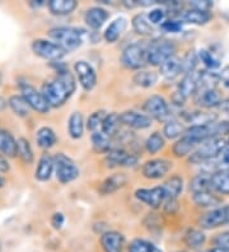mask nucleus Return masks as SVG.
Returning <instances> with one entry per match:
<instances>
[{"label":"nucleus","mask_w":229,"mask_h":252,"mask_svg":"<svg viewBox=\"0 0 229 252\" xmlns=\"http://www.w3.org/2000/svg\"><path fill=\"white\" fill-rule=\"evenodd\" d=\"M56 77L45 82L42 86V94L45 95L46 101L50 107H60L65 105L67 99L70 98L75 92L76 83L73 74L67 70L66 66H59V62H56Z\"/></svg>","instance_id":"nucleus-1"},{"label":"nucleus","mask_w":229,"mask_h":252,"mask_svg":"<svg viewBox=\"0 0 229 252\" xmlns=\"http://www.w3.org/2000/svg\"><path fill=\"white\" fill-rule=\"evenodd\" d=\"M47 34L52 42L60 46L65 53L74 51L83 43V31H79L78 28L66 26L54 27L47 32Z\"/></svg>","instance_id":"nucleus-2"},{"label":"nucleus","mask_w":229,"mask_h":252,"mask_svg":"<svg viewBox=\"0 0 229 252\" xmlns=\"http://www.w3.org/2000/svg\"><path fill=\"white\" fill-rule=\"evenodd\" d=\"M147 63L154 66H161L168 59L174 56L176 45L169 40H154L145 49Z\"/></svg>","instance_id":"nucleus-3"},{"label":"nucleus","mask_w":229,"mask_h":252,"mask_svg":"<svg viewBox=\"0 0 229 252\" xmlns=\"http://www.w3.org/2000/svg\"><path fill=\"white\" fill-rule=\"evenodd\" d=\"M200 79H201V71H193V73L185 74L181 83L178 84V88L172 95V101L176 106H183L189 97L195 95L200 86Z\"/></svg>","instance_id":"nucleus-4"},{"label":"nucleus","mask_w":229,"mask_h":252,"mask_svg":"<svg viewBox=\"0 0 229 252\" xmlns=\"http://www.w3.org/2000/svg\"><path fill=\"white\" fill-rule=\"evenodd\" d=\"M226 147V142L222 138H211L209 140H205L195 152L191 153L189 158L190 163L200 164V163H204L206 160H210L211 158L218 157Z\"/></svg>","instance_id":"nucleus-5"},{"label":"nucleus","mask_w":229,"mask_h":252,"mask_svg":"<svg viewBox=\"0 0 229 252\" xmlns=\"http://www.w3.org/2000/svg\"><path fill=\"white\" fill-rule=\"evenodd\" d=\"M54 162H55L56 179L61 184H69L79 177V168L75 162L70 157H67L66 154L58 153L54 157Z\"/></svg>","instance_id":"nucleus-6"},{"label":"nucleus","mask_w":229,"mask_h":252,"mask_svg":"<svg viewBox=\"0 0 229 252\" xmlns=\"http://www.w3.org/2000/svg\"><path fill=\"white\" fill-rule=\"evenodd\" d=\"M19 90H21V95L26 99V102L32 110H34L38 114H47L49 112L51 107L46 101L42 92L37 90L36 87H33L28 82H21Z\"/></svg>","instance_id":"nucleus-7"},{"label":"nucleus","mask_w":229,"mask_h":252,"mask_svg":"<svg viewBox=\"0 0 229 252\" xmlns=\"http://www.w3.org/2000/svg\"><path fill=\"white\" fill-rule=\"evenodd\" d=\"M122 65L131 70H139L147 64V53L141 45L132 43L124 49L121 54Z\"/></svg>","instance_id":"nucleus-8"},{"label":"nucleus","mask_w":229,"mask_h":252,"mask_svg":"<svg viewBox=\"0 0 229 252\" xmlns=\"http://www.w3.org/2000/svg\"><path fill=\"white\" fill-rule=\"evenodd\" d=\"M31 49L34 53V55L40 56L45 60H50V62H59L65 55L64 50L58 46L55 42L50 40H42V38L32 41Z\"/></svg>","instance_id":"nucleus-9"},{"label":"nucleus","mask_w":229,"mask_h":252,"mask_svg":"<svg viewBox=\"0 0 229 252\" xmlns=\"http://www.w3.org/2000/svg\"><path fill=\"white\" fill-rule=\"evenodd\" d=\"M144 111L147 112L150 119H156L158 121H164L169 117V106L167 101L161 95H150L144 102Z\"/></svg>","instance_id":"nucleus-10"},{"label":"nucleus","mask_w":229,"mask_h":252,"mask_svg":"<svg viewBox=\"0 0 229 252\" xmlns=\"http://www.w3.org/2000/svg\"><path fill=\"white\" fill-rule=\"evenodd\" d=\"M74 69H75L76 77H78L79 84L82 86L83 90L87 91V92L93 90L97 84V74H96L93 66L86 60H79V62L75 63Z\"/></svg>","instance_id":"nucleus-11"},{"label":"nucleus","mask_w":229,"mask_h":252,"mask_svg":"<svg viewBox=\"0 0 229 252\" xmlns=\"http://www.w3.org/2000/svg\"><path fill=\"white\" fill-rule=\"evenodd\" d=\"M107 167H134L137 163L135 154L128 153L122 148H112L104 158Z\"/></svg>","instance_id":"nucleus-12"},{"label":"nucleus","mask_w":229,"mask_h":252,"mask_svg":"<svg viewBox=\"0 0 229 252\" xmlns=\"http://www.w3.org/2000/svg\"><path fill=\"white\" fill-rule=\"evenodd\" d=\"M135 196H136L137 200H140L141 203L147 204L148 206H150L153 209L159 208L165 201V195L162 185L156 186V188L153 189H139L135 192Z\"/></svg>","instance_id":"nucleus-13"},{"label":"nucleus","mask_w":229,"mask_h":252,"mask_svg":"<svg viewBox=\"0 0 229 252\" xmlns=\"http://www.w3.org/2000/svg\"><path fill=\"white\" fill-rule=\"evenodd\" d=\"M172 168V163L165 159L148 160L143 166V175L145 179L159 180L164 177Z\"/></svg>","instance_id":"nucleus-14"},{"label":"nucleus","mask_w":229,"mask_h":252,"mask_svg":"<svg viewBox=\"0 0 229 252\" xmlns=\"http://www.w3.org/2000/svg\"><path fill=\"white\" fill-rule=\"evenodd\" d=\"M122 125L128 126L130 129L144 130L152 126V119L148 115L140 114L136 111H125L120 115Z\"/></svg>","instance_id":"nucleus-15"},{"label":"nucleus","mask_w":229,"mask_h":252,"mask_svg":"<svg viewBox=\"0 0 229 252\" xmlns=\"http://www.w3.org/2000/svg\"><path fill=\"white\" fill-rule=\"evenodd\" d=\"M227 223L226 218V209L224 206L222 208H214V209L209 210L201 216V218L198 219V225L202 229H215Z\"/></svg>","instance_id":"nucleus-16"},{"label":"nucleus","mask_w":229,"mask_h":252,"mask_svg":"<svg viewBox=\"0 0 229 252\" xmlns=\"http://www.w3.org/2000/svg\"><path fill=\"white\" fill-rule=\"evenodd\" d=\"M196 103L205 108L220 107L222 105V95L217 88H208L196 92Z\"/></svg>","instance_id":"nucleus-17"},{"label":"nucleus","mask_w":229,"mask_h":252,"mask_svg":"<svg viewBox=\"0 0 229 252\" xmlns=\"http://www.w3.org/2000/svg\"><path fill=\"white\" fill-rule=\"evenodd\" d=\"M125 237L116 231H106L101 234V245L104 252H122Z\"/></svg>","instance_id":"nucleus-18"},{"label":"nucleus","mask_w":229,"mask_h":252,"mask_svg":"<svg viewBox=\"0 0 229 252\" xmlns=\"http://www.w3.org/2000/svg\"><path fill=\"white\" fill-rule=\"evenodd\" d=\"M55 171V162H54V157L51 154L45 152L41 156L40 160H38V164H37L36 168V179L38 181H47V180L51 179L52 172Z\"/></svg>","instance_id":"nucleus-19"},{"label":"nucleus","mask_w":229,"mask_h":252,"mask_svg":"<svg viewBox=\"0 0 229 252\" xmlns=\"http://www.w3.org/2000/svg\"><path fill=\"white\" fill-rule=\"evenodd\" d=\"M128 182V177L125 173H113L110 177H107L101 184L99 192L102 195H112L120 189H122Z\"/></svg>","instance_id":"nucleus-20"},{"label":"nucleus","mask_w":229,"mask_h":252,"mask_svg":"<svg viewBox=\"0 0 229 252\" xmlns=\"http://www.w3.org/2000/svg\"><path fill=\"white\" fill-rule=\"evenodd\" d=\"M108 17H110V14L106 9H103L101 6H93L86 12L84 21H86L87 26L91 27L92 30H99L106 23Z\"/></svg>","instance_id":"nucleus-21"},{"label":"nucleus","mask_w":229,"mask_h":252,"mask_svg":"<svg viewBox=\"0 0 229 252\" xmlns=\"http://www.w3.org/2000/svg\"><path fill=\"white\" fill-rule=\"evenodd\" d=\"M211 190L220 195H229V167L211 175Z\"/></svg>","instance_id":"nucleus-22"},{"label":"nucleus","mask_w":229,"mask_h":252,"mask_svg":"<svg viewBox=\"0 0 229 252\" xmlns=\"http://www.w3.org/2000/svg\"><path fill=\"white\" fill-rule=\"evenodd\" d=\"M47 6L54 16H67L76 9L78 1L76 0H50Z\"/></svg>","instance_id":"nucleus-23"},{"label":"nucleus","mask_w":229,"mask_h":252,"mask_svg":"<svg viewBox=\"0 0 229 252\" xmlns=\"http://www.w3.org/2000/svg\"><path fill=\"white\" fill-rule=\"evenodd\" d=\"M163 191H164L165 200H177V197L182 194L183 190V180L181 176L174 175L171 179H168L162 185Z\"/></svg>","instance_id":"nucleus-24"},{"label":"nucleus","mask_w":229,"mask_h":252,"mask_svg":"<svg viewBox=\"0 0 229 252\" xmlns=\"http://www.w3.org/2000/svg\"><path fill=\"white\" fill-rule=\"evenodd\" d=\"M159 73L165 79H174L182 73V65H181V58L178 56H172L171 59H168L167 62L163 63L159 66Z\"/></svg>","instance_id":"nucleus-25"},{"label":"nucleus","mask_w":229,"mask_h":252,"mask_svg":"<svg viewBox=\"0 0 229 252\" xmlns=\"http://www.w3.org/2000/svg\"><path fill=\"white\" fill-rule=\"evenodd\" d=\"M211 19L210 13L208 12H201V10L191 9L183 10L181 13V21L185 23H190V25H196V26H202L206 25Z\"/></svg>","instance_id":"nucleus-26"},{"label":"nucleus","mask_w":229,"mask_h":252,"mask_svg":"<svg viewBox=\"0 0 229 252\" xmlns=\"http://www.w3.org/2000/svg\"><path fill=\"white\" fill-rule=\"evenodd\" d=\"M185 245L191 250H197L204 246L206 242V236L204 232L198 228H189L183 237Z\"/></svg>","instance_id":"nucleus-27"},{"label":"nucleus","mask_w":229,"mask_h":252,"mask_svg":"<svg viewBox=\"0 0 229 252\" xmlns=\"http://www.w3.org/2000/svg\"><path fill=\"white\" fill-rule=\"evenodd\" d=\"M126 28V19L125 18H116L115 21L111 23L108 27L106 28V31H104V40L107 42L113 43L116 42L117 40L120 38V36L122 34V32L125 31Z\"/></svg>","instance_id":"nucleus-28"},{"label":"nucleus","mask_w":229,"mask_h":252,"mask_svg":"<svg viewBox=\"0 0 229 252\" xmlns=\"http://www.w3.org/2000/svg\"><path fill=\"white\" fill-rule=\"evenodd\" d=\"M36 140L40 148H42V149H50V148H52L56 144L58 138H56L55 131L51 127L43 126V127L38 129V131H37Z\"/></svg>","instance_id":"nucleus-29"},{"label":"nucleus","mask_w":229,"mask_h":252,"mask_svg":"<svg viewBox=\"0 0 229 252\" xmlns=\"http://www.w3.org/2000/svg\"><path fill=\"white\" fill-rule=\"evenodd\" d=\"M0 152L8 157L17 156V140L6 130L0 129Z\"/></svg>","instance_id":"nucleus-30"},{"label":"nucleus","mask_w":229,"mask_h":252,"mask_svg":"<svg viewBox=\"0 0 229 252\" xmlns=\"http://www.w3.org/2000/svg\"><path fill=\"white\" fill-rule=\"evenodd\" d=\"M122 124L120 115H117L116 112L107 114L106 119H104L103 124H102V132L106 134L108 138H113V136H116L120 132V126Z\"/></svg>","instance_id":"nucleus-31"},{"label":"nucleus","mask_w":229,"mask_h":252,"mask_svg":"<svg viewBox=\"0 0 229 252\" xmlns=\"http://www.w3.org/2000/svg\"><path fill=\"white\" fill-rule=\"evenodd\" d=\"M218 119L217 114L213 112H202V111H195V112H190L186 115V121L194 125H209V124L215 123Z\"/></svg>","instance_id":"nucleus-32"},{"label":"nucleus","mask_w":229,"mask_h":252,"mask_svg":"<svg viewBox=\"0 0 229 252\" xmlns=\"http://www.w3.org/2000/svg\"><path fill=\"white\" fill-rule=\"evenodd\" d=\"M193 200L194 203L200 208H215L222 203V199L211 191H205V192L193 195Z\"/></svg>","instance_id":"nucleus-33"},{"label":"nucleus","mask_w":229,"mask_h":252,"mask_svg":"<svg viewBox=\"0 0 229 252\" xmlns=\"http://www.w3.org/2000/svg\"><path fill=\"white\" fill-rule=\"evenodd\" d=\"M92 140V147L93 151L97 153H108L112 149L111 145V138L103 134L102 131H95L91 136Z\"/></svg>","instance_id":"nucleus-34"},{"label":"nucleus","mask_w":229,"mask_h":252,"mask_svg":"<svg viewBox=\"0 0 229 252\" xmlns=\"http://www.w3.org/2000/svg\"><path fill=\"white\" fill-rule=\"evenodd\" d=\"M190 191L193 195L205 192V191H211V176H208L206 173L195 176L191 181H190Z\"/></svg>","instance_id":"nucleus-35"},{"label":"nucleus","mask_w":229,"mask_h":252,"mask_svg":"<svg viewBox=\"0 0 229 252\" xmlns=\"http://www.w3.org/2000/svg\"><path fill=\"white\" fill-rule=\"evenodd\" d=\"M67 130L73 139H79L84 132V120L80 112H73L67 123Z\"/></svg>","instance_id":"nucleus-36"},{"label":"nucleus","mask_w":229,"mask_h":252,"mask_svg":"<svg viewBox=\"0 0 229 252\" xmlns=\"http://www.w3.org/2000/svg\"><path fill=\"white\" fill-rule=\"evenodd\" d=\"M132 28L140 36H150L153 33V26L144 13H139L132 18Z\"/></svg>","instance_id":"nucleus-37"},{"label":"nucleus","mask_w":229,"mask_h":252,"mask_svg":"<svg viewBox=\"0 0 229 252\" xmlns=\"http://www.w3.org/2000/svg\"><path fill=\"white\" fill-rule=\"evenodd\" d=\"M8 105H9V107L12 108V111L17 115V116L26 117L30 115L31 107L28 106V103L22 95H12L9 98V101H8Z\"/></svg>","instance_id":"nucleus-38"},{"label":"nucleus","mask_w":229,"mask_h":252,"mask_svg":"<svg viewBox=\"0 0 229 252\" xmlns=\"http://www.w3.org/2000/svg\"><path fill=\"white\" fill-rule=\"evenodd\" d=\"M158 82V74L154 71L140 70L134 75V83L143 88H150Z\"/></svg>","instance_id":"nucleus-39"},{"label":"nucleus","mask_w":229,"mask_h":252,"mask_svg":"<svg viewBox=\"0 0 229 252\" xmlns=\"http://www.w3.org/2000/svg\"><path fill=\"white\" fill-rule=\"evenodd\" d=\"M17 154L26 164H31L34 159V154L32 151L30 142L26 138H19L17 140Z\"/></svg>","instance_id":"nucleus-40"},{"label":"nucleus","mask_w":229,"mask_h":252,"mask_svg":"<svg viewBox=\"0 0 229 252\" xmlns=\"http://www.w3.org/2000/svg\"><path fill=\"white\" fill-rule=\"evenodd\" d=\"M129 252H163L162 250L157 247L154 243L149 242L147 240H141V238H136V240L131 241L129 245Z\"/></svg>","instance_id":"nucleus-41"},{"label":"nucleus","mask_w":229,"mask_h":252,"mask_svg":"<svg viewBox=\"0 0 229 252\" xmlns=\"http://www.w3.org/2000/svg\"><path fill=\"white\" fill-rule=\"evenodd\" d=\"M198 54H196L194 50L187 51L185 55L181 58V65H182V73L189 74L195 71L196 66L198 65Z\"/></svg>","instance_id":"nucleus-42"},{"label":"nucleus","mask_w":229,"mask_h":252,"mask_svg":"<svg viewBox=\"0 0 229 252\" xmlns=\"http://www.w3.org/2000/svg\"><path fill=\"white\" fill-rule=\"evenodd\" d=\"M195 147L196 144L193 140H190L187 136L182 135V138H181L180 140H177V142L174 143L173 154L176 157H185V156H187Z\"/></svg>","instance_id":"nucleus-43"},{"label":"nucleus","mask_w":229,"mask_h":252,"mask_svg":"<svg viewBox=\"0 0 229 252\" xmlns=\"http://www.w3.org/2000/svg\"><path fill=\"white\" fill-rule=\"evenodd\" d=\"M163 134H164L165 138L168 139L180 138L182 134H185V129H183L182 123H180L178 120L167 121V124L164 125V129H163Z\"/></svg>","instance_id":"nucleus-44"},{"label":"nucleus","mask_w":229,"mask_h":252,"mask_svg":"<svg viewBox=\"0 0 229 252\" xmlns=\"http://www.w3.org/2000/svg\"><path fill=\"white\" fill-rule=\"evenodd\" d=\"M163 147H164V138H163L162 134L158 131L153 132L152 135L147 139V142H145V149H147L150 154L158 153Z\"/></svg>","instance_id":"nucleus-45"},{"label":"nucleus","mask_w":229,"mask_h":252,"mask_svg":"<svg viewBox=\"0 0 229 252\" xmlns=\"http://www.w3.org/2000/svg\"><path fill=\"white\" fill-rule=\"evenodd\" d=\"M107 114L106 111L101 110V111H96L92 115H89L88 120H87V129L91 130V131H97V129L103 124L104 119H106Z\"/></svg>","instance_id":"nucleus-46"},{"label":"nucleus","mask_w":229,"mask_h":252,"mask_svg":"<svg viewBox=\"0 0 229 252\" xmlns=\"http://www.w3.org/2000/svg\"><path fill=\"white\" fill-rule=\"evenodd\" d=\"M198 59L201 60L202 64L209 69V70H214V69H218L220 66L219 59H217L213 55V53L208 51V50H201L198 53Z\"/></svg>","instance_id":"nucleus-47"},{"label":"nucleus","mask_w":229,"mask_h":252,"mask_svg":"<svg viewBox=\"0 0 229 252\" xmlns=\"http://www.w3.org/2000/svg\"><path fill=\"white\" fill-rule=\"evenodd\" d=\"M189 5L191 9L201 10V12H210L211 8H213V1L210 0H193V1H189Z\"/></svg>","instance_id":"nucleus-48"},{"label":"nucleus","mask_w":229,"mask_h":252,"mask_svg":"<svg viewBox=\"0 0 229 252\" xmlns=\"http://www.w3.org/2000/svg\"><path fill=\"white\" fill-rule=\"evenodd\" d=\"M162 30L169 33H177L182 30V22L176 21V19H168V21L163 22L162 23Z\"/></svg>","instance_id":"nucleus-49"},{"label":"nucleus","mask_w":229,"mask_h":252,"mask_svg":"<svg viewBox=\"0 0 229 252\" xmlns=\"http://www.w3.org/2000/svg\"><path fill=\"white\" fill-rule=\"evenodd\" d=\"M164 17L165 12L162 8H157V9L150 10V13L148 14V19H149V22L152 25H158V23H161V22L164 19Z\"/></svg>","instance_id":"nucleus-50"},{"label":"nucleus","mask_w":229,"mask_h":252,"mask_svg":"<svg viewBox=\"0 0 229 252\" xmlns=\"http://www.w3.org/2000/svg\"><path fill=\"white\" fill-rule=\"evenodd\" d=\"M214 246L220 247V249L229 250V231L219 233L215 238H214Z\"/></svg>","instance_id":"nucleus-51"},{"label":"nucleus","mask_w":229,"mask_h":252,"mask_svg":"<svg viewBox=\"0 0 229 252\" xmlns=\"http://www.w3.org/2000/svg\"><path fill=\"white\" fill-rule=\"evenodd\" d=\"M64 220L65 218L64 216H63V213H55L51 218L52 227L55 228V229H60V228L63 227V224H64Z\"/></svg>","instance_id":"nucleus-52"},{"label":"nucleus","mask_w":229,"mask_h":252,"mask_svg":"<svg viewBox=\"0 0 229 252\" xmlns=\"http://www.w3.org/2000/svg\"><path fill=\"white\" fill-rule=\"evenodd\" d=\"M219 80L226 87H229V66H224L219 74Z\"/></svg>","instance_id":"nucleus-53"},{"label":"nucleus","mask_w":229,"mask_h":252,"mask_svg":"<svg viewBox=\"0 0 229 252\" xmlns=\"http://www.w3.org/2000/svg\"><path fill=\"white\" fill-rule=\"evenodd\" d=\"M10 169L9 163L6 160L5 156L0 153V173H6Z\"/></svg>","instance_id":"nucleus-54"},{"label":"nucleus","mask_w":229,"mask_h":252,"mask_svg":"<svg viewBox=\"0 0 229 252\" xmlns=\"http://www.w3.org/2000/svg\"><path fill=\"white\" fill-rule=\"evenodd\" d=\"M219 156H220V162L223 163V164H228L229 166V147L224 148Z\"/></svg>","instance_id":"nucleus-55"},{"label":"nucleus","mask_w":229,"mask_h":252,"mask_svg":"<svg viewBox=\"0 0 229 252\" xmlns=\"http://www.w3.org/2000/svg\"><path fill=\"white\" fill-rule=\"evenodd\" d=\"M220 108L224 111V112H227V114H229V98L224 99L223 102H222V105H220Z\"/></svg>","instance_id":"nucleus-56"},{"label":"nucleus","mask_w":229,"mask_h":252,"mask_svg":"<svg viewBox=\"0 0 229 252\" xmlns=\"http://www.w3.org/2000/svg\"><path fill=\"white\" fill-rule=\"evenodd\" d=\"M209 252H229V250L220 249V247H213L211 250H209Z\"/></svg>","instance_id":"nucleus-57"},{"label":"nucleus","mask_w":229,"mask_h":252,"mask_svg":"<svg viewBox=\"0 0 229 252\" xmlns=\"http://www.w3.org/2000/svg\"><path fill=\"white\" fill-rule=\"evenodd\" d=\"M224 209H226V218H227V225H229V204L227 206H224Z\"/></svg>","instance_id":"nucleus-58"},{"label":"nucleus","mask_w":229,"mask_h":252,"mask_svg":"<svg viewBox=\"0 0 229 252\" xmlns=\"http://www.w3.org/2000/svg\"><path fill=\"white\" fill-rule=\"evenodd\" d=\"M6 106V102L4 101L3 98H1V97H0V110H3L4 107H5Z\"/></svg>","instance_id":"nucleus-59"},{"label":"nucleus","mask_w":229,"mask_h":252,"mask_svg":"<svg viewBox=\"0 0 229 252\" xmlns=\"http://www.w3.org/2000/svg\"><path fill=\"white\" fill-rule=\"evenodd\" d=\"M4 185H5V180H4V177L1 176V173H0V189L3 188Z\"/></svg>","instance_id":"nucleus-60"},{"label":"nucleus","mask_w":229,"mask_h":252,"mask_svg":"<svg viewBox=\"0 0 229 252\" xmlns=\"http://www.w3.org/2000/svg\"><path fill=\"white\" fill-rule=\"evenodd\" d=\"M206 252H209V251H206Z\"/></svg>","instance_id":"nucleus-61"}]
</instances>
